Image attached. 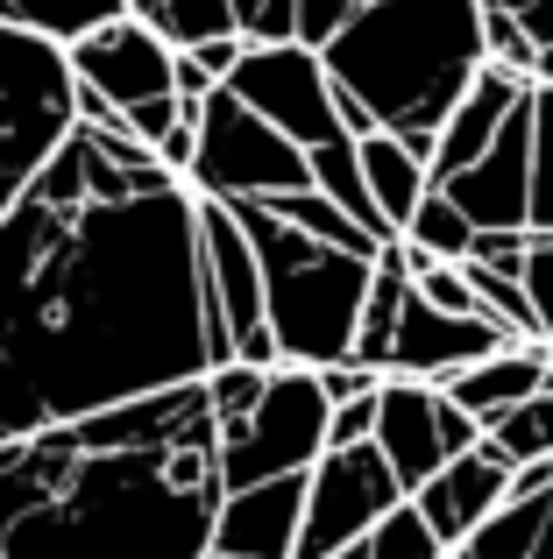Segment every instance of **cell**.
Here are the masks:
<instances>
[{
    "mask_svg": "<svg viewBox=\"0 0 553 559\" xmlns=\"http://www.w3.org/2000/svg\"><path fill=\"white\" fill-rule=\"evenodd\" d=\"M227 361L192 178L79 121L0 219V447Z\"/></svg>",
    "mask_w": 553,
    "mask_h": 559,
    "instance_id": "obj_1",
    "label": "cell"
},
{
    "mask_svg": "<svg viewBox=\"0 0 553 559\" xmlns=\"http://www.w3.org/2000/svg\"><path fill=\"white\" fill-rule=\"evenodd\" d=\"M221 503L207 376L0 447V559H207Z\"/></svg>",
    "mask_w": 553,
    "mask_h": 559,
    "instance_id": "obj_2",
    "label": "cell"
},
{
    "mask_svg": "<svg viewBox=\"0 0 553 559\" xmlns=\"http://www.w3.org/2000/svg\"><path fill=\"white\" fill-rule=\"evenodd\" d=\"M319 57L341 99L369 107L376 128L404 135L433 164L447 114L490 64L483 0H369L319 43Z\"/></svg>",
    "mask_w": 553,
    "mask_h": 559,
    "instance_id": "obj_3",
    "label": "cell"
},
{
    "mask_svg": "<svg viewBox=\"0 0 553 559\" xmlns=\"http://www.w3.org/2000/svg\"><path fill=\"white\" fill-rule=\"evenodd\" d=\"M235 219L249 227L256 262H263V298H270V333L276 355L298 361V369H327V361L355 355V326L362 305H369V276L376 255L341 248L327 234L284 219L263 199H242Z\"/></svg>",
    "mask_w": 553,
    "mask_h": 559,
    "instance_id": "obj_4",
    "label": "cell"
},
{
    "mask_svg": "<svg viewBox=\"0 0 553 559\" xmlns=\"http://www.w3.org/2000/svg\"><path fill=\"white\" fill-rule=\"evenodd\" d=\"M79 128V71L43 28L0 22V219Z\"/></svg>",
    "mask_w": 553,
    "mask_h": 559,
    "instance_id": "obj_5",
    "label": "cell"
},
{
    "mask_svg": "<svg viewBox=\"0 0 553 559\" xmlns=\"http://www.w3.org/2000/svg\"><path fill=\"white\" fill-rule=\"evenodd\" d=\"M305 185H313V156L276 121H263L235 85H221L207 99V114H199L192 191L221 199V205H242V199H284V191H305Z\"/></svg>",
    "mask_w": 553,
    "mask_h": 559,
    "instance_id": "obj_6",
    "label": "cell"
},
{
    "mask_svg": "<svg viewBox=\"0 0 553 559\" xmlns=\"http://www.w3.org/2000/svg\"><path fill=\"white\" fill-rule=\"evenodd\" d=\"M327 418H333V396L319 382V369L276 361L249 418L221 425L227 489H249V481H270V475H305L327 453Z\"/></svg>",
    "mask_w": 553,
    "mask_h": 559,
    "instance_id": "obj_7",
    "label": "cell"
},
{
    "mask_svg": "<svg viewBox=\"0 0 553 559\" xmlns=\"http://www.w3.org/2000/svg\"><path fill=\"white\" fill-rule=\"evenodd\" d=\"M404 496H412V489L398 481V467L384 461L376 439H362V447H327L313 461L305 524H298V552H291V559H333V552L362 546V538H369Z\"/></svg>",
    "mask_w": 553,
    "mask_h": 559,
    "instance_id": "obj_8",
    "label": "cell"
},
{
    "mask_svg": "<svg viewBox=\"0 0 553 559\" xmlns=\"http://www.w3.org/2000/svg\"><path fill=\"white\" fill-rule=\"evenodd\" d=\"M235 85L263 121H276L298 150L348 135L341 128V99H333V71L319 57V43H249L235 64Z\"/></svg>",
    "mask_w": 553,
    "mask_h": 559,
    "instance_id": "obj_9",
    "label": "cell"
},
{
    "mask_svg": "<svg viewBox=\"0 0 553 559\" xmlns=\"http://www.w3.org/2000/svg\"><path fill=\"white\" fill-rule=\"evenodd\" d=\"M376 447L384 461L398 467L404 489H426L455 453L483 447V418L455 404L440 382H419V376H384V404H376Z\"/></svg>",
    "mask_w": 553,
    "mask_h": 559,
    "instance_id": "obj_10",
    "label": "cell"
},
{
    "mask_svg": "<svg viewBox=\"0 0 553 559\" xmlns=\"http://www.w3.org/2000/svg\"><path fill=\"white\" fill-rule=\"evenodd\" d=\"M64 50H71L79 85H93V93L114 99L121 114L150 107V99H178V50H170L142 14H128V8L107 14L99 28H85V36L64 43Z\"/></svg>",
    "mask_w": 553,
    "mask_h": 559,
    "instance_id": "obj_11",
    "label": "cell"
},
{
    "mask_svg": "<svg viewBox=\"0 0 553 559\" xmlns=\"http://www.w3.org/2000/svg\"><path fill=\"white\" fill-rule=\"evenodd\" d=\"M511 333L483 312H440L433 298H404V319H398V347H390V376H419V382H447L461 376L469 361L497 355Z\"/></svg>",
    "mask_w": 553,
    "mask_h": 559,
    "instance_id": "obj_12",
    "label": "cell"
},
{
    "mask_svg": "<svg viewBox=\"0 0 553 559\" xmlns=\"http://www.w3.org/2000/svg\"><path fill=\"white\" fill-rule=\"evenodd\" d=\"M475 227H532V99L504 121V135L461 178L440 185Z\"/></svg>",
    "mask_w": 553,
    "mask_h": 559,
    "instance_id": "obj_13",
    "label": "cell"
},
{
    "mask_svg": "<svg viewBox=\"0 0 553 559\" xmlns=\"http://www.w3.org/2000/svg\"><path fill=\"white\" fill-rule=\"evenodd\" d=\"M511 496H518V467L504 461L497 447H469V453H455V461H447L412 503L426 510V524L447 538V546H469V538L483 532Z\"/></svg>",
    "mask_w": 553,
    "mask_h": 559,
    "instance_id": "obj_14",
    "label": "cell"
},
{
    "mask_svg": "<svg viewBox=\"0 0 553 559\" xmlns=\"http://www.w3.org/2000/svg\"><path fill=\"white\" fill-rule=\"evenodd\" d=\"M305 489H313V467L305 475H270V481H249V489H227L213 546L242 552V559H291L298 552V524H305Z\"/></svg>",
    "mask_w": 553,
    "mask_h": 559,
    "instance_id": "obj_15",
    "label": "cell"
},
{
    "mask_svg": "<svg viewBox=\"0 0 553 559\" xmlns=\"http://www.w3.org/2000/svg\"><path fill=\"white\" fill-rule=\"evenodd\" d=\"M526 99H532V79H526V71H511V64H483V71H475V85L461 93V107L447 114V128H440V150H433V185L461 178V170H469L475 156L504 135V121H511Z\"/></svg>",
    "mask_w": 553,
    "mask_h": 559,
    "instance_id": "obj_16",
    "label": "cell"
},
{
    "mask_svg": "<svg viewBox=\"0 0 553 559\" xmlns=\"http://www.w3.org/2000/svg\"><path fill=\"white\" fill-rule=\"evenodd\" d=\"M440 390L455 396L469 418H483V432H490L504 411H518L526 396H540V390H546V341H504L497 355L469 361V369L447 376Z\"/></svg>",
    "mask_w": 553,
    "mask_h": 559,
    "instance_id": "obj_17",
    "label": "cell"
},
{
    "mask_svg": "<svg viewBox=\"0 0 553 559\" xmlns=\"http://www.w3.org/2000/svg\"><path fill=\"white\" fill-rule=\"evenodd\" d=\"M355 150H362V178H369V199H376V213H384V227L404 234V219H412L419 199L433 191V164L404 135H390V128L362 135Z\"/></svg>",
    "mask_w": 553,
    "mask_h": 559,
    "instance_id": "obj_18",
    "label": "cell"
},
{
    "mask_svg": "<svg viewBox=\"0 0 553 559\" xmlns=\"http://www.w3.org/2000/svg\"><path fill=\"white\" fill-rule=\"evenodd\" d=\"M404 298H412V248H404V241H390L384 255H376L369 305H362V326H355V361H362V369L390 376V347H398Z\"/></svg>",
    "mask_w": 553,
    "mask_h": 559,
    "instance_id": "obj_19",
    "label": "cell"
},
{
    "mask_svg": "<svg viewBox=\"0 0 553 559\" xmlns=\"http://www.w3.org/2000/svg\"><path fill=\"white\" fill-rule=\"evenodd\" d=\"M475 234H483V227H475V219L461 213V205L447 199L440 185H433L426 199H419V213L404 219V234H398V241L412 248V255H433V262H469Z\"/></svg>",
    "mask_w": 553,
    "mask_h": 559,
    "instance_id": "obj_20",
    "label": "cell"
},
{
    "mask_svg": "<svg viewBox=\"0 0 553 559\" xmlns=\"http://www.w3.org/2000/svg\"><path fill=\"white\" fill-rule=\"evenodd\" d=\"M313 156V185L327 191V199H341L355 219H369L384 241H398V234L384 227V213H376V199H369V178H362V150H355V135H333V142H319V150H305Z\"/></svg>",
    "mask_w": 553,
    "mask_h": 559,
    "instance_id": "obj_21",
    "label": "cell"
},
{
    "mask_svg": "<svg viewBox=\"0 0 553 559\" xmlns=\"http://www.w3.org/2000/svg\"><path fill=\"white\" fill-rule=\"evenodd\" d=\"M546 496L553 489L511 496V503H504L497 518H490L469 546H455V552H469V559H532V552H540V524H546Z\"/></svg>",
    "mask_w": 553,
    "mask_h": 559,
    "instance_id": "obj_22",
    "label": "cell"
},
{
    "mask_svg": "<svg viewBox=\"0 0 553 559\" xmlns=\"http://www.w3.org/2000/svg\"><path fill=\"white\" fill-rule=\"evenodd\" d=\"M483 447H497L511 467H532V461H553V382L540 396H526L518 411H504L497 425L483 432Z\"/></svg>",
    "mask_w": 553,
    "mask_h": 559,
    "instance_id": "obj_23",
    "label": "cell"
},
{
    "mask_svg": "<svg viewBox=\"0 0 553 559\" xmlns=\"http://www.w3.org/2000/svg\"><path fill=\"white\" fill-rule=\"evenodd\" d=\"M128 0H0V22H22V28H43L57 43H79L85 28H99L107 14H121Z\"/></svg>",
    "mask_w": 553,
    "mask_h": 559,
    "instance_id": "obj_24",
    "label": "cell"
},
{
    "mask_svg": "<svg viewBox=\"0 0 553 559\" xmlns=\"http://www.w3.org/2000/svg\"><path fill=\"white\" fill-rule=\"evenodd\" d=\"M362 546H369V559H447V552H455V546H447V538L426 524V510H419L412 496H404V503L390 510V518L376 524Z\"/></svg>",
    "mask_w": 553,
    "mask_h": 559,
    "instance_id": "obj_25",
    "label": "cell"
},
{
    "mask_svg": "<svg viewBox=\"0 0 553 559\" xmlns=\"http://www.w3.org/2000/svg\"><path fill=\"white\" fill-rule=\"evenodd\" d=\"M532 227L553 234V85L532 79Z\"/></svg>",
    "mask_w": 553,
    "mask_h": 559,
    "instance_id": "obj_26",
    "label": "cell"
},
{
    "mask_svg": "<svg viewBox=\"0 0 553 559\" xmlns=\"http://www.w3.org/2000/svg\"><path fill=\"white\" fill-rule=\"evenodd\" d=\"M483 43H490V64H511V71H540V43H532V28L518 22V14H504V8H490L483 0Z\"/></svg>",
    "mask_w": 553,
    "mask_h": 559,
    "instance_id": "obj_27",
    "label": "cell"
},
{
    "mask_svg": "<svg viewBox=\"0 0 553 559\" xmlns=\"http://www.w3.org/2000/svg\"><path fill=\"white\" fill-rule=\"evenodd\" d=\"M242 43H298V0H235Z\"/></svg>",
    "mask_w": 553,
    "mask_h": 559,
    "instance_id": "obj_28",
    "label": "cell"
},
{
    "mask_svg": "<svg viewBox=\"0 0 553 559\" xmlns=\"http://www.w3.org/2000/svg\"><path fill=\"white\" fill-rule=\"evenodd\" d=\"M526 298L540 312V341L553 347V234L532 227V248H526Z\"/></svg>",
    "mask_w": 553,
    "mask_h": 559,
    "instance_id": "obj_29",
    "label": "cell"
},
{
    "mask_svg": "<svg viewBox=\"0 0 553 559\" xmlns=\"http://www.w3.org/2000/svg\"><path fill=\"white\" fill-rule=\"evenodd\" d=\"M376 404H384V390L355 396V404H333V418H327V447H362V439H376Z\"/></svg>",
    "mask_w": 553,
    "mask_h": 559,
    "instance_id": "obj_30",
    "label": "cell"
},
{
    "mask_svg": "<svg viewBox=\"0 0 553 559\" xmlns=\"http://www.w3.org/2000/svg\"><path fill=\"white\" fill-rule=\"evenodd\" d=\"M355 8H369V0H298V43H327Z\"/></svg>",
    "mask_w": 553,
    "mask_h": 559,
    "instance_id": "obj_31",
    "label": "cell"
},
{
    "mask_svg": "<svg viewBox=\"0 0 553 559\" xmlns=\"http://www.w3.org/2000/svg\"><path fill=\"white\" fill-rule=\"evenodd\" d=\"M192 156H199V121H178L164 142H156V164L178 170V178H192Z\"/></svg>",
    "mask_w": 553,
    "mask_h": 559,
    "instance_id": "obj_32",
    "label": "cell"
},
{
    "mask_svg": "<svg viewBox=\"0 0 553 559\" xmlns=\"http://www.w3.org/2000/svg\"><path fill=\"white\" fill-rule=\"evenodd\" d=\"M532 559H553V496H546V524H540V552Z\"/></svg>",
    "mask_w": 553,
    "mask_h": 559,
    "instance_id": "obj_33",
    "label": "cell"
},
{
    "mask_svg": "<svg viewBox=\"0 0 553 559\" xmlns=\"http://www.w3.org/2000/svg\"><path fill=\"white\" fill-rule=\"evenodd\" d=\"M532 79H540V85H553V43L540 50V71H532Z\"/></svg>",
    "mask_w": 553,
    "mask_h": 559,
    "instance_id": "obj_34",
    "label": "cell"
},
{
    "mask_svg": "<svg viewBox=\"0 0 553 559\" xmlns=\"http://www.w3.org/2000/svg\"><path fill=\"white\" fill-rule=\"evenodd\" d=\"M207 559H242V552H221V546H213V552H207Z\"/></svg>",
    "mask_w": 553,
    "mask_h": 559,
    "instance_id": "obj_35",
    "label": "cell"
},
{
    "mask_svg": "<svg viewBox=\"0 0 553 559\" xmlns=\"http://www.w3.org/2000/svg\"><path fill=\"white\" fill-rule=\"evenodd\" d=\"M447 559H469V552H447Z\"/></svg>",
    "mask_w": 553,
    "mask_h": 559,
    "instance_id": "obj_36",
    "label": "cell"
}]
</instances>
